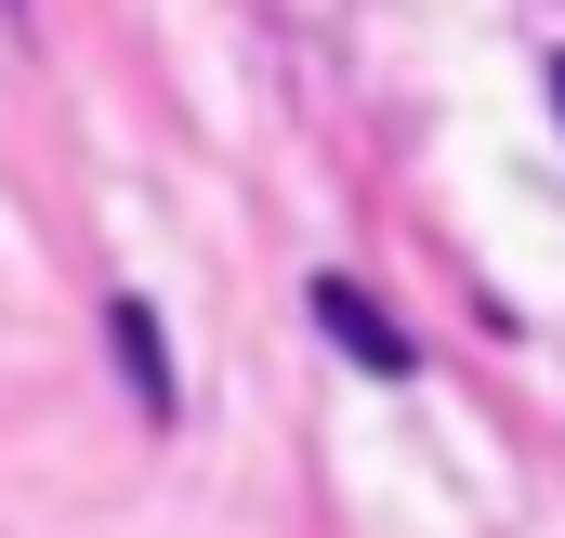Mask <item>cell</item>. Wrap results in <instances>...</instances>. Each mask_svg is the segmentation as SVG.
Instances as JSON below:
<instances>
[{
  "mask_svg": "<svg viewBox=\"0 0 565 538\" xmlns=\"http://www.w3.org/2000/svg\"><path fill=\"white\" fill-rule=\"evenodd\" d=\"M540 79H553V119H565V53H553V66H540Z\"/></svg>",
  "mask_w": 565,
  "mask_h": 538,
  "instance_id": "obj_3",
  "label": "cell"
},
{
  "mask_svg": "<svg viewBox=\"0 0 565 538\" xmlns=\"http://www.w3.org/2000/svg\"><path fill=\"white\" fill-rule=\"evenodd\" d=\"M316 329H329V342H342L369 381H408V368H422V355H408V329H395V315H382L355 276H316Z\"/></svg>",
  "mask_w": 565,
  "mask_h": 538,
  "instance_id": "obj_1",
  "label": "cell"
},
{
  "mask_svg": "<svg viewBox=\"0 0 565 538\" xmlns=\"http://www.w3.org/2000/svg\"><path fill=\"white\" fill-rule=\"evenodd\" d=\"M106 329H119V368H132V395L171 420V342H158V315H145V302H119Z\"/></svg>",
  "mask_w": 565,
  "mask_h": 538,
  "instance_id": "obj_2",
  "label": "cell"
}]
</instances>
